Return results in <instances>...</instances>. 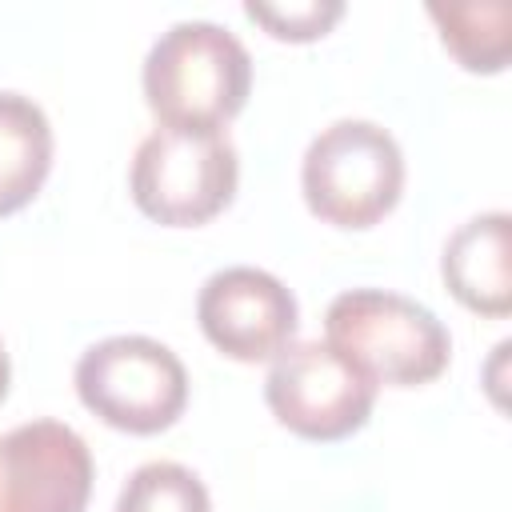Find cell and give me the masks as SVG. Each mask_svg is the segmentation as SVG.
<instances>
[{
    "mask_svg": "<svg viewBox=\"0 0 512 512\" xmlns=\"http://www.w3.org/2000/svg\"><path fill=\"white\" fill-rule=\"evenodd\" d=\"M428 20L444 52L472 76H500L512 56V4L508 0H428Z\"/></svg>",
    "mask_w": 512,
    "mask_h": 512,
    "instance_id": "cell-11",
    "label": "cell"
},
{
    "mask_svg": "<svg viewBox=\"0 0 512 512\" xmlns=\"http://www.w3.org/2000/svg\"><path fill=\"white\" fill-rule=\"evenodd\" d=\"M240 188V152L228 132L152 128L128 168L132 204L164 228H200L216 220Z\"/></svg>",
    "mask_w": 512,
    "mask_h": 512,
    "instance_id": "cell-5",
    "label": "cell"
},
{
    "mask_svg": "<svg viewBox=\"0 0 512 512\" xmlns=\"http://www.w3.org/2000/svg\"><path fill=\"white\" fill-rule=\"evenodd\" d=\"M400 140L364 116H340L320 128L300 156V196L320 224L364 232L376 228L404 196Z\"/></svg>",
    "mask_w": 512,
    "mask_h": 512,
    "instance_id": "cell-3",
    "label": "cell"
},
{
    "mask_svg": "<svg viewBox=\"0 0 512 512\" xmlns=\"http://www.w3.org/2000/svg\"><path fill=\"white\" fill-rule=\"evenodd\" d=\"M440 280L460 308L504 320L512 312V216L504 208L468 216L440 248Z\"/></svg>",
    "mask_w": 512,
    "mask_h": 512,
    "instance_id": "cell-9",
    "label": "cell"
},
{
    "mask_svg": "<svg viewBox=\"0 0 512 512\" xmlns=\"http://www.w3.org/2000/svg\"><path fill=\"white\" fill-rule=\"evenodd\" d=\"M80 404L128 436L168 432L188 408V368L156 336L120 332L88 344L72 368Z\"/></svg>",
    "mask_w": 512,
    "mask_h": 512,
    "instance_id": "cell-4",
    "label": "cell"
},
{
    "mask_svg": "<svg viewBox=\"0 0 512 512\" xmlns=\"http://www.w3.org/2000/svg\"><path fill=\"white\" fill-rule=\"evenodd\" d=\"M344 4L340 0H300V4H260L248 0L244 16L252 24H260L272 40H288V44H312L320 36H328L340 20H344Z\"/></svg>",
    "mask_w": 512,
    "mask_h": 512,
    "instance_id": "cell-13",
    "label": "cell"
},
{
    "mask_svg": "<svg viewBox=\"0 0 512 512\" xmlns=\"http://www.w3.org/2000/svg\"><path fill=\"white\" fill-rule=\"evenodd\" d=\"M56 156L48 112L24 92H0V216L28 208Z\"/></svg>",
    "mask_w": 512,
    "mask_h": 512,
    "instance_id": "cell-10",
    "label": "cell"
},
{
    "mask_svg": "<svg viewBox=\"0 0 512 512\" xmlns=\"http://www.w3.org/2000/svg\"><path fill=\"white\" fill-rule=\"evenodd\" d=\"M112 512H212V496L188 464L148 460L128 472Z\"/></svg>",
    "mask_w": 512,
    "mask_h": 512,
    "instance_id": "cell-12",
    "label": "cell"
},
{
    "mask_svg": "<svg viewBox=\"0 0 512 512\" xmlns=\"http://www.w3.org/2000/svg\"><path fill=\"white\" fill-rule=\"evenodd\" d=\"M140 88L156 128L228 132L252 92V56L216 20H176L152 40Z\"/></svg>",
    "mask_w": 512,
    "mask_h": 512,
    "instance_id": "cell-1",
    "label": "cell"
},
{
    "mask_svg": "<svg viewBox=\"0 0 512 512\" xmlns=\"http://www.w3.org/2000/svg\"><path fill=\"white\" fill-rule=\"evenodd\" d=\"M376 384L328 340H292L268 360L264 404L300 440L332 444L360 432L376 408Z\"/></svg>",
    "mask_w": 512,
    "mask_h": 512,
    "instance_id": "cell-6",
    "label": "cell"
},
{
    "mask_svg": "<svg viewBox=\"0 0 512 512\" xmlns=\"http://www.w3.org/2000/svg\"><path fill=\"white\" fill-rule=\"evenodd\" d=\"M196 324L220 356L236 364H268L296 340L300 304L276 272L228 264L200 284Z\"/></svg>",
    "mask_w": 512,
    "mask_h": 512,
    "instance_id": "cell-7",
    "label": "cell"
},
{
    "mask_svg": "<svg viewBox=\"0 0 512 512\" xmlns=\"http://www.w3.org/2000/svg\"><path fill=\"white\" fill-rule=\"evenodd\" d=\"M324 340L376 388H424L452 364L444 320L392 288H344L324 308Z\"/></svg>",
    "mask_w": 512,
    "mask_h": 512,
    "instance_id": "cell-2",
    "label": "cell"
},
{
    "mask_svg": "<svg viewBox=\"0 0 512 512\" xmlns=\"http://www.w3.org/2000/svg\"><path fill=\"white\" fill-rule=\"evenodd\" d=\"M96 460L88 440L52 416L0 432V512H84Z\"/></svg>",
    "mask_w": 512,
    "mask_h": 512,
    "instance_id": "cell-8",
    "label": "cell"
},
{
    "mask_svg": "<svg viewBox=\"0 0 512 512\" xmlns=\"http://www.w3.org/2000/svg\"><path fill=\"white\" fill-rule=\"evenodd\" d=\"M8 384H12V360H8V348H4V336H0V400L8 396Z\"/></svg>",
    "mask_w": 512,
    "mask_h": 512,
    "instance_id": "cell-14",
    "label": "cell"
}]
</instances>
